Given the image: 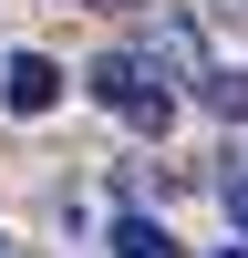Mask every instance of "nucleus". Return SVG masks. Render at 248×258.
Returning <instances> with one entry per match:
<instances>
[{"mask_svg":"<svg viewBox=\"0 0 248 258\" xmlns=\"http://www.w3.org/2000/svg\"><path fill=\"white\" fill-rule=\"evenodd\" d=\"M83 83H93V103H103L114 124H145V135L176 124V93H165V62H155V52H103Z\"/></svg>","mask_w":248,"mask_h":258,"instance_id":"f257e3e1","label":"nucleus"},{"mask_svg":"<svg viewBox=\"0 0 248 258\" xmlns=\"http://www.w3.org/2000/svg\"><path fill=\"white\" fill-rule=\"evenodd\" d=\"M0 103H11V114H52L62 103V73L41 52H11V73H0Z\"/></svg>","mask_w":248,"mask_h":258,"instance_id":"f03ea898","label":"nucleus"},{"mask_svg":"<svg viewBox=\"0 0 248 258\" xmlns=\"http://www.w3.org/2000/svg\"><path fill=\"white\" fill-rule=\"evenodd\" d=\"M114 258H186V248L165 238L155 217H114Z\"/></svg>","mask_w":248,"mask_h":258,"instance_id":"7ed1b4c3","label":"nucleus"},{"mask_svg":"<svg viewBox=\"0 0 248 258\" xmlns=\"http://www.w3.org/2000/svg\"><path fill=\"white\" fill-rule=\"evenodd\" d=\"M207 114L248 124V62H227V73H207Z\"/></svg>","mask_w":248,"mask_h":258,"instance_id":"20e7f679","label":"nucleus"},{"mask_svg":"<svg viewBox=\"0 0 248 258\" xmlns=\"http://www.w3.org/2000/svg\"><path fill=\"white\" fill-rule=\"evenodd\" d=\"M217 207H227V217L248 227V165H227V176H217Z\"/></svg>","mask_w":248,"mask_h":258,"instance_id":"39448f33","label":"nucleus"},{"mask_svg":"<svg viewBox=\"0 0 248 258\" xmlns=\"http://www.w3.org/2000/svg\"><path fill=\"white\" fill-rule=\"evenodd\" d=\"M73 11H135V0H73Z\"/></svg>","mask_w":248,"mask_h":258,"instance_id":"423d86ee","label":"nucleus"},{"mask_svg":"<svg viewBox=\"0 0 248 258\" xmlns=\"http://www.w3.org/2000/svg\"><path fill=\"white\" fill-rule=\"evenodd\" d=\"M227 258H238V248H227Z\"/></svg>","mask_w":248,"mask_h":258,"instance_id":"0eeeda50","label":"nucleus"},{"mask_svg":"<svg viewBox=\"0 0 248 258\" xmlns=\"http://www.w3.org/2000/svg\"><path fill=\"white\" fill-rule=\"evenodd\" d=\"M0 258H11V248H0Z\"/></svg>","mask_w":248,"mask_h":258,"instance_id":"6e6552de","label":"nucleus"}]
</instances>
